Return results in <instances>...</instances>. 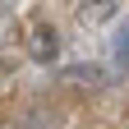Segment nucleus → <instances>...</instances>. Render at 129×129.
<instances>
[{"label": "nucleus", "mask_w": 129, "mask_h": 129, "mask_svg": "<svg viewBox=\"0 0 129 129\" xmlns=\"http://www.w3.org/2000/svg\"><path fill=\"white\" fill-rule=\"evenodd\" d=\"M115 69L129 74V19H124V28L115 32Z\"/></svg>", "instance_id": "nucleus-1"}, {"label": "nucleus", "mask_w": 129, "mask_h": 129, "mask_svg": "<svg viewBox=\"0 0 129 129\" xmlns=\"http://www.w3.org/2000/svg\"><path fill=\"white\" fill-rule=\"evenodd\" d=\"M124 129H129V124H124Z\"/></svg>", "instance_id": "nucleus-2"}]
</instances>
